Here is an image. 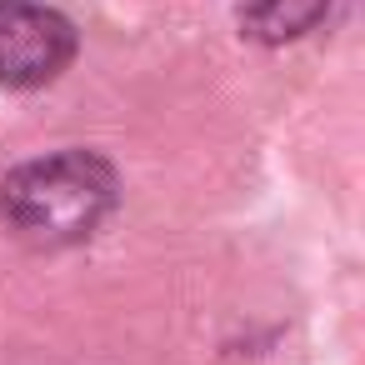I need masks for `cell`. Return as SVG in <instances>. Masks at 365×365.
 <instances>
[{"label": "cell", "instance_id": "7a4b0ae2", "mask_svg": "<svg viewBox=\"0 0 365 365\" xmlns=\"http://www.w3.org/2000/svg\"><path fill=\"white\" fill-rule=\"evenodd\" d=\"M76 61V26L41 0H0V86L36 91Z\"/></svg>", "mask_w": 365, "mask_h": 365}, {"label": "cell", "instance_id": "3957f363", "mask_svg": "<svg viewBox=\"0 0 365 365\" xmlns=\"http://www.w3.org/2000/svg\"><path fill=\"white\" fill-rule=\"evenodd\" d=\"M325 11H330V0H245V6H240V26H245V36L280 46V41L305 36Z\"/></svg>", "mask_w": 365, "mask_h": 365}, {"label": "cell", "instance_id": "6da1fadb", "mask_svg": "<svg viewBox=\"0 0 365 365\" xmlns=\"http://www.w3.org/2000/svg\"><path fill=\"white\" fill-rule=\"evenodd\" d=\"M115 210V170L96 150H56L0 180V220L26 245L56 250L101 230Z\"/></svg>", "mask_w": 365, "mask_h": 365}]
</instances>
